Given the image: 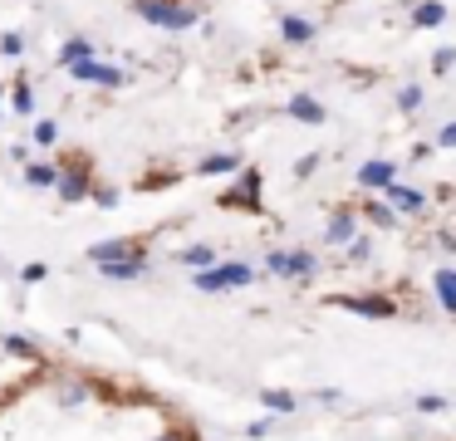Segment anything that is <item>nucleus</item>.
<instances>
[{"label": "nucleus", "mask_w": 456, "mask_h": 441, "mask_svg": "<svg viewBox=\"0 0 456 441\" xmlns=\"http://www.w3.org/2000/svg\"><path fill=\"white\" fill-rule=\"evenodd\" d=\"M442 441H456V437H442Z\"/></svg>", "instance_id": "nucleus-2"}, {"label": "nucleus", "mask_w": 456, "mask_h": 441, "mask_svg": "<svg viewBox=\"0 0 456 441\" xmlns=\"http://www.w3.org/2000/svg\"><path fill=\"white\" fill-rule=\"evenodd\" d=\"M0 441H207V431L142 372L11 339L0 353Z\"/></svg>", "instance_id": "nucleus-1"}]
</instances>
